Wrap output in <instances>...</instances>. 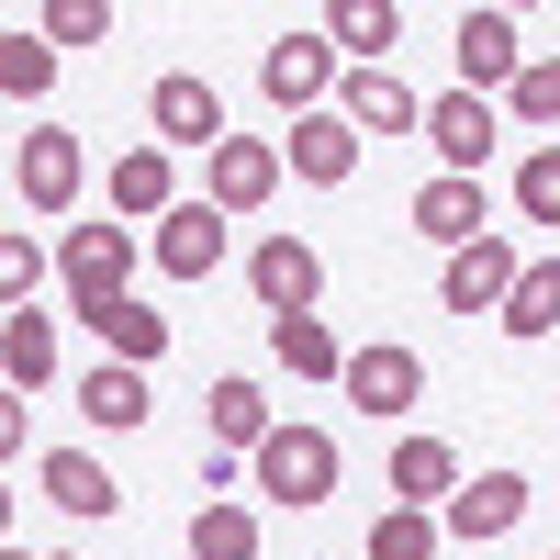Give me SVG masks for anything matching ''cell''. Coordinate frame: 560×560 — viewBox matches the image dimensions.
Instances as JSON below:
<instances>
[{
  "mask_svg": "<svg viewBox=\"0 0 560 560\" xmlns=\"http://www.w3.org/2000/svg\"><path fill=\"white\" fill-rule=\"evenodd\" d=\"M247 471H258V493H269V504H292V516H303V504L337 493V438H325V427H269Z\"/></svg>",
  "mask_w": 560,
  "mask_h": 560,
  "instance_id": "6da1fadb",
  "label": "cell"
},
{
  "mask_svg": "<svg viewBox=\"0 0 560 560\" xmlns=\"http://www.w3.org/2000/svg\"><path fill=\"white\" fill-rule=\"evenodd\" d=\"M337 79H348V68H337V34H325V23H303V34H280L269 57H258V90H269V102L292 113V124L337 102Z\"/></svg>",
  "mask_w": 560,
  "mask_h": 560,
  "instance_id": "7a4b0ae2",
  "label": "cell"
},
{
  "mask_svg": "<svg viewBox=\"0 0 560 560\" xmlns=\"http://www.w3.org/2000/svg\"><path fill=\"white\" fill-rule=\"evenodd\" d=\"M427 147H438V179H482V158L504 147V113L482 90H438L427 102Z\"/></svg>",
  "mask_w": 560,
  "mask_h": 560,
  "instance_id": "3957f363",
  "label": "cell"
},
{
  "mask_svg": "<svg viewBox=\"0 0 560 560\" xmlns=\"http://www.w3.org/2000/svg\"><path fill=\"white\" fill-rule=\"evenodd\" d=\"M79 179H90V147H79L68 124H34L23 147H12V191H23L34 213H68V202H79Z\"/></svg>",
  "mask_w": 560,
  "mask_h": 560,
  "instance_id": "277c9868",
  "label": "cell"
},
{
  "mask_svg": "<svg viewBox=\"0 0 560 560\" xmlns=\"http://www.w3.org/2000/svg\"><path fill=\"white\" fill-rule=\"evenodd\" d=\"M57 269H68V303L102 314V303H124V280H135V236H124V224H68Z\"/></svg>",
  "mask_w": 560,
  "mask_h": 560,
  "instance_id": "5b68a950",
  "label": "cell"
},
{
  "mask_svg": "<svg viewBox=\"0 0 560 560\" xmlns=\"http://www.w3.org/2000/svg\"><path fill=\"white\" fill-rule=\"evenodd\" d=\"M280 191V147H269V135H224V147L202 158V202L224 213V224H236V213H258Z\"/></svg>",
  "mask_w": 560,
  "mask_h": 560,
  "instance_id": "8992f818",
  "label": "cell"
},
{
  "mask_svg": "<svg viewBox=\"0 0 560 560\" xmlns=\"http://www.w3.org/2000/svg\"><path fill=\"white\" fill-rule=\"evenodd\" d=\"M247 292H258V314H269V325H280V314H314L325 258H314L303 236H258V247H247Z\"/></svg>",
  "mask_w": 560,
  "mask_h": 560,
  "instance_id": "52a82bcc",
  "label": "cell"
},
{
  "mask_svg": "<svg viewBox=\"0 0 560 560\" xmlns=\"http://www.w3.org/2000/svg\"><path fill=\"white\" fill-rule=\"evenodd\" d=\"M147 124H158V147H224V90L213 79H191V68H168L158 90H147Z\"/></svg>",
  "mask_w": 560,
  "mask_h": 560,
  "instance_id": "ba28073f",
  "label": "cell"
},
{
  "mask_svg": "<svg viewBox=\"0 0 560 560\" xmlns=\"http://www.w3.org/2000/svg\"><path fill=\"white\" fill-rule=\"evenodd\" d=\"M438 527L471 538V549H482V538H516V527H527V471H471V482L438 504Z\"/></svg>",
  "mask_w": 560,
  "mask_h": 560,
  "instance_id": "9c48e42d",
  "label": "cell"
},
{
  "mask_svg": "<svg viewBox=\"0 0 560 560\" xmlns=\"http://www.w3.org/2000/svg\"><path fill=\"white\" fill-rule=\"evenodd\" d=\"M348 404L359 415H382V427H393V415H415V404H427V359H415V348H348Z\"/></svg>",
  "mask_w": 560,
  "mask_h": 560,
  "instance_id": "30bf717a",
  "label": "cell"
},
{
  "mask_svg": "<svg viewBox=\"0 0 560 560\" xmlns=\"http://www.w3.org/2000/svg\"><path fill=\"white\" fill-rule=\"evenodd\" d=\"M448 57H459V90H516V68H527L516 12H459L448 23Z\"/></svg>",
  "mask_w": 560,
  "mask_h": 560,
  "instance_id": "8fae6325",
  "label": "cell"
},
{
  "mask_svg": "<svg viewBox=\"0 0 560 560\" xmlns=\"http://www.w3.org/2000/svg\"><path fill=\"white\" fill-rule=\"evenodd\" d=\"M415 236H427V247H482L493 236V191H482V179H427V191H415Z\"/></svg>",
  "mask_w": 560,
  "mask_h": 560,
  "instance_id": "7c38bea8",
  "label": "cell"
},
{
  "mask_svg": "<svg viewBox=\"0 0 560 560\" xmlns=\"http://www.w3.org/2000/svg\"><path fill=\"white\" fill-rule=\"evenodd\" d=\"M280 168H292V179H314V191H337V179L359 168V124H348L337 102H325V113H303L292 135H280Z\"/></svg>",
  "mask_w": 560,
  "mask_h": 560,
  "instance_id": "4fadbf2b",
  "label": "cell"
},
{
  "mask_svg": "<svg viewBox=\"0 0 560 560\" xmlns=\"http://www.w3.org/2000/svg\"><path fill=\"white\" fill-rule=\"evenodd\" d=\"M516 247H504V236H482V247H459L448 269H438V303L448 314H504V292H516Z\"/></svg>",
  "mask_w": 560,
  "mask_h": 560,
  "instance_id": "5bb4252c",
  "label": "cell"
},
{
  "mask_svg": "<svg viewBox=\"0 0 560 560\" xmlns=\"http://www.w3.org/2000/svg\"><path fill=\"white\" fill-rule=\"evenodd\" d=\"M337 113H348L359 135H427V102H415L393 68H348V79H337Z\"/></svg>",
  "mask_w": 560,
  "mask_h": 560,
  "instance_id": "9a60e30c",
  "label": "cell"
},
{
  "mask_svg": "<svg viewBox=\"0 0 560 560\" xmlns=\"http://www.w3.org/2000/svg\"><path fill=\"white\" fill-rule=\"evenodd\" d=\"M158 269H168V280H213V269H224V213H213V202H179V213L158 224Z\"/></svg>",
  "mask_w": 560,
  "mask_h": 560,
  "instance_id": "2e32d148",
  "label": "cell"
},
{
  "mask_svg": "<svg viewBox=\"0 0 560 560\" xmlns=\"http://www.w3.org/2000/svg\"><path fill=\"white\" fill-rule=\"evenodd\" d=\"M45 504H57V516H79V527L124 516V493H113V471H102L90 448H57V459H45Z\"/></svg>",
  "mask_w": 560,
  "mask_h": 560,
  "instance_id": "e0dca14e",
  "label": "cell"
},
{
  "mask_svg": "<svg viewBox=\"0 0 560 560\" xmlns=\"http://www.w3.org/2000/svg\"><path fill=\"white\" fill-rule=\"evenodd\" d=\"M57 382V314H0V393Z\"/></svg>",
  "mask_w": 560,
  "mask_h": 560,
  "instance_id": "ac0fdd59",
  "label": "cell"
},
{
  "mask_svg": "<svg viewBox=\"0 0 560 560\" xmlns=\"http://www.w3.org/2000/svg\"><path fill=\"white\" fill-rule=\"evenodd\" d=\"M269 359L292 370V382H348V348H337V325H325V314H280V325H269Z\"/></svg>",
  "mask_w": 560,
  "mask_h": 560,
  "instance_id": "d6986e66",
  "label": "cell"
},
{
  "mask_svg": "<svg viewBox=\"0 0 560 560\" xmlns=\"http://www.w3.org/2000/svg\"><path fill=\"white\" fill-rule=\"evenodd\" d=\"M202 427H213V448H224V459H236V448L258 459V438L280 427V415H269V393H258V382H213V393H202Z\"/></svg>",
  "mask_w": 560,
  "mask_h": 560,
  "instance_id": "ffe728a7",
  "label": "cell"
},
{
  "mask_svg": "<svg viewBox=\"0 0 560 560\" xmlns=\"http://www.w3.org/2000/svg\"><path fill=\"white\" fill-rule=\"evenodd\" d=\"M448 493H459V448L448 438H404L393 448V504H427V516H438Z\"/></svg>",
  "mask_w": 560,
  "mask_h": 560,
  "instance_id": "44dd1931",
  "label": "cell"
},
{
  "mask_svg": "<svg viewBox=\"0 0 560 560\" xmlns=\"http://www.w3.org/2000/svg\"><path fill=\"white\" fill-rule=\"evenodd\" d=\"M113 213H179V168H168V147H124L113 158Z\"/></svg>",
  "mask_w": 560,
  "mask_h": 560,
  "instance_id": "7402d4cb",
  "label": "cell"
},
{
  "mask_svg": "<svg viewBox=\"0 0 560 560\" xmlns=\"http://www.w3.org/2000/svg\"><path fill=\"white\" fill-rule=\"evenodd\" d=\"M325 34H337V57H359V68H393L404 12H393V0H337V12H325Z\"/></svg>",
  "mask_w": 560,
  "mask_h": 560,
  "instance_id": "603a6c76",
  "label": "cell"
},
{
  "mask_svg": "<svg viewBox=\"0 0 560 560\" xmlns=\"http://www.w3.org/2000/svg\"><path fill=\"white\" fill-rule=\"evenodd\" d=\"M79 415H90V427H113V438H124V427H147V415H158V404H147V370L102 359V370L79 382Z\"/></svg>",
  "mask_w": 560,
  "mask_h": 560,
  "instance_id": "cb8c5ba5",
  "label": "cell"
},
{
  "mask_svg": "<svg viewBox=\"0 0 560 560\" xmlns=\"http://www.w3.org/2000/svg\"><path fill=\"white\" fill-rule=\"evenodd\" d=\"M79 325H90V337H102V348H113L124 370H147V359L168 348V314H147L135 292H124V303H102V314H79Z\"/></svg>",
  "mask_w": 560,
  "mask_h": 560,
  "instance_id": "d4e9b609",
  "label": "cell"
},
{
  "mask_svg": "<svg viewBox=\"0 0 560 560\" xmlns=\"http://www.w3.org/2000/svg\"><path fill=\"white\" fill-rule=\"evenodd\" d=\"M191 560H258V504H236V493L191 504Z\"/></svg>",
  "mask_w": 560,
  "mask_h": 560,
  "instance_id": "484cf974",
  "label": "cell"
},
{
  "mask_svg": "<svg viewBox=\"0 0 560 560\" xmlns=\"http://www.w3.org/2000/svg\"><path fill=\"white\" fill-rule=\"evenodd\" d=\"M493 325H504V337H549V325H560V258H527Z\"/></svg>",
  "mask_w": 560,
  "mask_h": 560,
  "instance_id": "4316f807",
  "label": "cell"
},
{
  "mask_svg": "<svg viewBox=\"0 0 560 560\" xmlns=\"http://www.w3.org/2000/svg\"><path fill=\"white\" fill-rule=\"evenodd\" d=\"M438 549H448V527L427 516V504H382V527H370L359 560H438Z\"/></svg>",
  "mask_w": 560,
  "mask_h": 560,
  "instance_id": "83f0119b",
  "label": "cell"
},
{
  "mask_svg": "<svg viewBox=\"0 0 560 560\" xmlns=\"http://www.w3.org/2000/svg\"><path fill=\"white\" fill-rule=\"evenodd\" d=\"M45 90H57V45H45L34 23L0 34V102H45Z\"/></svg>",
  "mask_w": 560,
  "mask_h": 560,
  "instance_id": "f1b7e54d",
  "label": "cell"
},
{
  "mask_svg": "<svg viewBox=\"0 0 560 560\" xmlns=\"http://www.w3.org/2000/svg\"><path fill=\"white\" fill-rule=\"evenodd\" d=\"M504 124H527V135L560 124V57H527V68H516V90H504Z\"/></svg>",
  "mask_w": 560,
  "mask_h": 560,
  "instance_id": "f546056e",
  "label": "cell"
},
{
  "mask_svg": "<svg viewBox=\"0 0 560 560\" xmlns=\"http://www.w3.org/2000/svg\"><path fill=\"white\" fill-rule=\"evenodd\" d=\"M516 224H560V147L516 158Z\"/></svg>",
  "mask_w": 560,
  "mask_h": 560,
  "instance_id": "4dcf8cb0",
  "label": "cell"
},
{
  "mask_svg": "<svg viewBox=\"0 0 560 560\" xmlns=\"http://www.w3.org/2000/svg\"><path fill=\"white\" fill-rule=\"evenodd\" d=\"M34 292H45V247L12 224V236H0V314H34Z\"/></svg>",
  "mask_w": 560,
  "mask_h": 560,
  "instance_id": "1f68e13d",
  "label": "cell"
},
{
  "mask_svg": "<svg viewBox=\"0 0 560 560\" xmlns=\"http://www.w3.org/2000/svg\"><path fill=\"white\" fill-rule=\"evenodd\" d=\"M34 34H45V45H102V34H113V0H45Z\"/></svg>",
  "mask_w": 560,
  "mask_h": 560,
  "instance_id": "d6a6232c",
  "label": "cell"
},
{
  "mask_svg": "<svg viewBox=\"0 0 560 560\" xmlns=\"http://www.w3.org/2000/svg\"><path fill=\"white\" fill-rule=\"evenodd\" d=\"M23 427H34V404H23V393H0V459H23Z\"/></svg>",
  "mask_w": 560,
  "mask_h": 560,
  "instance_id": "836d02e7",
  "label": "cell"
},
{
  "mask_svg": "<svg viewBox=\"0 0 560 560\" xmlns=\"http://www.w3.org/2000/svg\"><path fill=\"white\" fill-rule=\"evenodd\" d=\"M0 549H12V482H0Z\"/></svg>",
  "mask_w": 560,
  "mask_h": 560,
  "instance_id": "e575fe53",
  "label": "cell"
},
{
  "mask_svg": "<svg viewBox=\"0 0 560 560\" xmlns=\"http://www.w3.org/2000/svg\"><path fill=\"white\" fill-rule=\"evenodd\" d=\"M0 560H34V549H0Z\"/></svg>",
  "mask_w": 560,
  "mask_h": 560,
  "instance_id": "d590c367",
  "label": "cell"
},
{
  "mask_svg": "<svg viewBox=\"0 0 560 560\" xmlns=\"http://www.w3.org/2000/svg\"><path fill=\"white\" fill-rule=\"evenodd\" d=\"M549 560H560V549H549Z\"/></svg>",
  "mask_w": 560,
  "mask_h": 560,
  "instance_id": "8d00e7d4",
  "label": "cell"
},
{
  "mask_svg": "<svg viewBox=\"0 0 560 560\" xmlns=\"http://www.w3.org/2000/svg\"><path fill=\"white\" fill-rule=\"evenodd\" d=\"M57 560H68V549H57Z\"/></svg>",
  "mask_w": 560,
  "mask_h": 560,
  "instance_id": "74e56055",
  "label": "cell"
}]
</instances>
